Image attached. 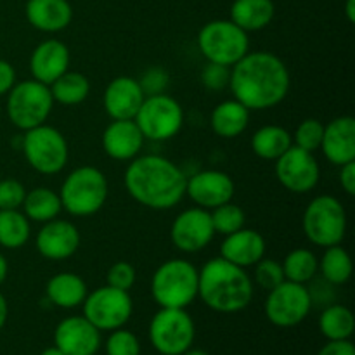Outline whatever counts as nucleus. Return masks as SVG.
Listing matches in <instances>:
<instances>
[{
	"label": "nucleus",
	"mask_w": 355,
	"mask_h": 355,
	"mask_svg": "<svg viewBox=\"0 0 355 355\" xmlns=\"http://www.w3.org/2000/svg\"><path fill=\"white\" fill-rule=\"evenodd\" d=\"M290 85L288 66L272 52H248L231 68L232 96L250 111L276 107L286 99Z\"/></svg>",
	"instance_id": "obj_1"
},
{
	"label": "nucleus",
	"mask_w": 355,
	"mask_h": 355,
	"mask_svg": "<svg viewBox=\"0 0 355 355\" xmlns=\"http://www.w3.org/2000/svg\"><path fill=\"white\" fill-rule=\"evenodd\" d=\"M132 200L151 210H170L186 196L187 177L168 158L159 155L135 156L123 177Z\"/></svg>",
	"instance_id": "obj_2"
},
{
	"label": "nucleus",
	"mask_w": 355,
	"mask_h": 355,
	"mask_svg": "<svg viewBox=\"0 0 355 355\" xmlns=\"http://www.w3.org/2000/svg\"><path fill=\"white\" fill-rule=\"evenodd\" d=\"M253 279L243 267L222 257L210 259L198 270V297L208 309L220 314H236L252 304Z\"/></svg>",
	"instance_id": "obj_3"
},
{
	"label": "nucleus",
	"mask_w": 355,
	"mask_h": 355,
	"mask_svg": "<svg viewBox=\"0 0 355 355\" xmlns=\"http://www.w3.org/2000/svg\"><path fill=\"white\" fill-rule=\"evenodd\" d=\"M151 297L159 309H186L198 298V269L182 259H170L151 277Z\"/></svg>",
	"instance_id": "obj_4"
},
{
	"label": "nucleus",
	"mask_w": 355,
	"mask_h": 355,
	"mask_svg": "<svg viewBox=\"0 0 355 355\" xmlns=\"http://www.w3.org/2000/svg\"><path fill=\"white\" fill-rule=\"evenodd\" d=\"M59 198L69 215L90 217L106 205L107 180L96 166H78L64 179Z\"/></svg>",
	"instance_id": "obj_5"
},
{
	"label": "nucleus",
	"mask_w": 355,
	"mask_h": 355,
	"mask_svg": "<svg viewBox=\"0 0 355 355\" xmlns=\"http://www.w3.org/2000/svg\"><path fill=\"white\" fill-rule=\"evenodd\" d=\"M54 99L49 85L37 80H23L14 83L7 92V116L9 121L19 130L44 125L51 116Z\"/></svg>",
	"instance_id": "obj_6"
},
{
	"label": "nucleus",
	"mask_w": 355,
	"mask_h": 355,
	"mask_svg": "<svg viewBox=\"0 0 355 355\" xmlns=\"http://www.w3.org/2000/svg\"><path fill=\"white\" fill-rule=\"evenodd\" d=\"M302 225L312 245L321 248L342 245L347 234V211L335 196L321 194L307 205Z\"/></svg>",
	"instance_id": "obj_7"
},
{
	"label": "nucleus",
	"mask_w": 355,
	"mask_h": 355,
	"mask_svg": "<svg viewBox=\"0 0 355 355\" xmlns=\"http://www.w3.org/2000/svg\"><path fill=\"white\" fill-rule=\"evenodd\" d=\"M198 47L208 62L232 68L250 52V38L248 33L231 19H215L200 30Z\"/></svg>",
	"instance_id": "obj_8"
},
{
	"label": "nucleus",
	"mask_w": 355,
	"mask_h": 355,
	"mask_svg": "<svg viewBox=\"0 0 355 355\" xmlns=\"http://www.w3.org/2000/svg\"><path fill=\"white\" fill-rule=\"evenodd\" d=\"M21 149L28 165L44 175H55L68 165V142L64 135L51 125H38L24 132Z\"/></svg>",
	"instance_id": "obj_9"
},
{
	"label": "nucleus",
	"mask_w": 355,
	"mask_h": 355,
	"mask_svg": "<svg viewBox=\"0 0 355 355\" xmlns=\"http://www.w3.org/2000/svg\"><path fill=\"white\" fill-rule=\"evenodd\" d=\"M196 328L186 309H159L149 322V342L162 355H180L194 343Z\"/></svg>",
	"instance_id": "obj_10"
},
{
	"label": "nucleus",
	"mask_w": 355,
	"mask_h": 355,
	"mask_svg": "<svg viewBox=\"0 0 355 355\" xmlns=\"http://www.w3.org/2000/svg\"><path fill=\"white\" fill-rule=\"evenodd\" d=\"M134 121L148 141H168L184 125V110L168 94L146 96Z\"/></svg>",
	"instance_id": "obj_11"
},
{
	"label": "nucleus",
	"mask_w": 355,
	"mask_h": 355,
	"mask_svg": "<svg viewBox=\"0 0 355 355\" xmlns=\"http://www.w3.org/2000/svg\"><path fill=\"white\" fill-rule=\"evenodd\" d=\"M314 298L305 284L284 279L276 288L269 290L263 312L269 322L277 328H295L307 319Z\"/></svg>",
	"instance_id": "obj_12"
},
{
	"label": "nucleus",
	"mask_w": 355,
	"mask_h": 355,
	"mask_svg": "<svg viewBox=\"0 0 355 355\" xmlns=\"http://www.w3.org/2000/svg\"><path fill=\"white\" fill-rule=\"evenodd\" d=\"M83 318L92 322L99 331H113L123 328L132 318L134 302L128 291L111 286H101L87 293L82 304Z\"/></svg>",
	"instance_id": "obj_13"
},
{
	"label": "nucleus",
	"mask_w": 355,
	"mask_h": 355,
	"mask_svg": "<svg viewBox=\"0 0 355 355\" xmlns=\"http://www.w3.org/2000/svg\"><path fill=\"white\" fill-rule=\"evenodd\" d=\"M276 177L281 186L295 194H307L321 179V168L314 153L291 146L276 159Z\"/></svg>",
	"instance_id": "obj_14"
},
{
	"label": "nucleus",
	"mask_w": 355,
	"mask_h": 355,
	"mask_svg": "<svg viewBox=\"0 0 355 355\" xmlns=\"http://www.w3.org/2000/svg\"><path fill=\"white\" fill-rule=\"evenodd\" d=\"M215 236L210 210L193 207L180 211L170 227V239L179 252L198 253L207 248Z\"/></svg>",
	"instance_id": "obj_15"
},
{
	"label": "nucleus",
	"mask_w": 355,
	"mask_h": 355,
	"mask_svg": "<svg viewBox=\"0 0 355 355\" xmlns=\"http://www.w3.org/2000/svg\"><path fill=\"white\" fill-rule=\"evenodd\" d=\"M234 180L222 170H201L187 179L186 194L196 207L214 210L234 198Z\"/></svg>",
	"instance_id": "obj_16"
},
{
	"label": "nucleus",
	"mask_w": 355,
	"mask_h": 355,
	"mask_svg": "<svg viewBox=\"0 0 355 355\" xmlns=\"http://www.w3.org/2000/svg\"><path fill=\"white\" fill-rule=\"evenodd\" d=\"M54 345L64 355H96L101 331L83 315H69L55 326Z\"/></svg>",
	"instance_id": "obj_17"
},
{
	"label": "nucleus",
	"mask_w": 355,
	"mask_h": 355,
	"mask_svg": "<svg viewBox=\"0 0 355 355\" xmlns=\"http://www.w3.org/2000/svg\"><path fill=\"white\" fill-rule=\"evenodd\" d=\"M80 232L73 222L54 218L42 225L37 234V250L47 260H66L78 252Z\"/></svg>",
	"instance_id": "obj_18"
},
{
	"label": "nucleus",
	"mask_w": 355,
	"mask_h": 355,
	"mask_svg": "<svg viewBox=\"0 0 355 355\" xmlns=\"http://www.w3.org/2000/svg\"><path fill=\"white\" fill-rule=\"evenodd\" d=\"M144 97L146 94L139 80L132 76H116L104 90V111L111 120H134Z\"/></svg>",
	"instance_id": "obj_19"
},
{
	"label": "nucleus",
	"mask_w": 355,
	"mask_h": 355,
	"mask_svg": "<svg viewBox=\"0 0 355 355\" xmlns=\"http://www.w3.org/2000/svg\"><path fill=\"white\" fill-rule=\"evenodd\" d=\"M69 68V49L64 42L49 38L38 44L30 55V71L33 80L51 85Z\"/></svg>",
	"instance_id": "obj_20"
},
{
	"label": "nucleus",
	"mask_w": 355,
	"mask_h": 355,
	"mask_svg": "<svg viewBox=\"0 0 355 355\" xmlns=\"http://www.w3.org/2000/svg\"><path fill=\"white\" fill-rule=\"evenodd\" d=\"M324 158L336 166L355 162V120L354 116H338L324 125L321 148Z\"/></svg>",
	"instance_id": "obj_21"
},
{
	"label": "nucleus",
	"mask_w": 355,
	"mask_h": 355,
	"mask_svg": "<svg viewBox=\"0 0 355 355\" xmlns=\"http://www.w3.org/2000/svg\"><path fill=\"white\" fill-rule=\"evenodd\" d=\"M144 141L134 120H113L103 132L104 153L116 162H130L139 156Z\"/></svg>",
	"instance_id": "obj_22"
},
{
	"label": "nucleus",
	"mask_w": 355,
	"mask_h": 355,
	"mask_svg": "<svg viewBox=\"0 0 355 355\" xmlns=\"http://www.w3.org/2000/svg\"><path fill=\"white\" fill-rule=\"evenodd\" d=\"M266 255V239L255 229H239L232 234L224 236L220 245V257L234 266L253 267Z\"/></svg>",
	"instance_id": "obj_23"
},
{
	"label": "nucleus",
	"mask_w": 355,
	"mask_h": 355,
	"mask_svg": "<svg viewBox=\"0 0 355 355\" xmlns=\"http://www.w3.org/2000/svg\"><path fill=\"white\" fill-rule=\"evenodd\" d=\"M26 19L35 30L58 33L69 26L73 9L68 0H28Z\"/></svg>",
	"instance_id": "obj_24"
},
{
	"label": "nucleus",
	"mask_w": 355,
	"mask_h": 355,
	"mask_svg": "<svg viewBox=\"0 0 355 355\" xmlns=\"http://www.w3.org/2000/svg\"><path fill=\"white\" fill-rule=\"evenodd\" d=\"M250 110L239 101L227 99L214 107L210 114V127L222 139H236L248 128Z\"/></svg>",
	"instance_id": "obj_25"
},
{
	"label": "nucleus",
	"mask_w": 355,
	"mask_h": 355,
	"mask_svg": "<svg viewBox=\"0 0 355 355\" xmlns=\"http://www.w3.org/2000/svg\"><path fill=\"white\" fill-rule=\"evenodd\" d=\"M87 284L78 274L59 272L47 281L45 295L55 307L75 309L83 304L87 297Z\"/></svg>",
	"instance_id": "obj_26"
},
{
	"label": "nucleus",
	"mask_w": 355,
	"mask_h": 355,
	"mask_svg": "<svg viewBox=\"0 0 355 355\" xmlns=\"http://www.w3.org/2000/svg\"><path fill=\"white\" fill-rule=\"evenodd\" d=\"M274 14L276 7L272 0H234L231 6V21L246 33L269 26Z\"/></svg>",
	"instance_id": "obj_27"
},
{
	"label": "nucleus",
	"mask_w": 355,
	"mask_h": 355,
	"mask_svg": "<svg viewBox=\"0 0 355 355\" xmlns=\"http://www.w3.org/2000/svg\"><path fill=\"white\" fill-rule=\"evenodd\" d=\"M252 151L259 158L276 162L293 146L291 134L279 125H266L252 135Z\"/></svg>",
	"instance_id": "obj_28"
},
{
	"label": "nucleus",
	"mask_w": 355,
	"mask_h": 355,
	"mask_svg": "<svg viewBox=\"0 0 355 355\" xmlns=\"http://www.w3.org/2000/svg\"><path fill=\"white\" fill-rule=\"evenodd\" d=\"M21 208H23V214L26 215L28 220L38 222V224L54 220L62 211L59 193L49 189V187H35V189L26 191Z\"/></svg>",
	"instance_id": "obj_29"
},
{
	"label": "nucleus",
	"mask_w": 355,
	"mask_h": 355,
	"mask_svg": "<svg viewBox=\"0 0 355 355\" xmlns=\"http://www.w3.org/2000/svg\"><path fill=\"white\" fill-rule=\"evenodd\" d=\"M54 103L64 106H76L82 104L90 94V82L85 75L76 71H66L58 80L49 85Z\"/></svg>",
	"instance_id": "obj_30"
},
{
	"label": "nucleus",
	"mask_w": 355,
	"mask_h": 355,
	"mask_svg": "<svg viewBox=\"0 0 355 355\" xmlns=\"http://www.w3.org/2000/svg\"><path fill=\"white\" fill-rule=\"evenodd\" d=\"M319 329L326 340H350L355 329L352 311L340 304L329 305L319 318Z\"/></svg>",
	"instance_id": "obj_31"
},
{
	"label": "nucleus",
	"mask_w": 355,
	"mask_h": 355,
	"mask_svg": "<svg viewBox=\"0 0 355 355\" xmlns=\"http://www.w3.org/2000/svg\"><path fill=\"white\" fill-rule=\"evenodd\" d=\"M31 234V224L19 210H0V246L7 250L23 248Z\"/></svg>",
	"instance_id": "obj_32"
},
{
	"label": "nucleus",
	"mask_w": 355,
	"mask_h": 355,
	"mask_svg": "<svg viewBox=\"0 0 355 355\" xmlns=\"http://www.w3.org/2000/svg\"><path fill=\"white\" fill-rule=\"evenodd\" d=\"M318 270L324 277V281L340 286V284H345L352 277V259H350L349 252L340 245L328 246V248H324V253L319 260Z\"/></svg>",
	"instance_id": "obj_33"
},
{
	"label": "nucleus",
	"mask_w": 355,
	"mask_h": 355,
	"mask_svg": "<svg viewBox=\"0 0 355 355\" xmlns=\"http://www.w3.org/2000/svg\"><path fill=\"white\" fill-rule=\"evenodd\" d=\"M281 266H283L284 279L305 284L314 279V276L318 274L319 259L312 250L297 248L288 253Z\"/></svg>",
	"instance_id": "obj_34"
},
{
	"label": "nucleus",
	"mask_w": 355,
	"mask_h": 355,
	"mask_svg": "<svg viewBox=\"0 0 355 355\" xmlns=\"http://www.w3.org/2000/svg\"><path fill=\"white\" fill-rule=\"evenodd\" d=\"M210 215H211V224H214L215 234L227 236L245 227V222H246L245 210H243L239 205L232 203V201H229V203H224L220 205V207L210 210Z\"/></svg>",
	"instance_id": "obj_35"
},
{
	"label": "nucleus",
	"mask_w": 355,
	"mask_h": 355,
	"mask_svg": "<svg viewBox=\"0 0 355 355\" xmlns=\"http://www.w3.org/2000/svg\"><path fill=\"white\" fill-rule=\"evenodd\" d=\"M322 134H324V123L318 118H307L297 127L295 134H291L293 146L304 149V151L315 153L321 148Z\"/></svg>",
	"instance_id": "obj_36"
},
{
	"label": "nucleus",
	"mask_w": 355,
	"mask_h": 355,
	"mask_svg": "<svg viewBox=\"0 0 355 355\" xmlns=\"http://www.w3.org/2000/svg\"><path fill=\"white\" fill-rule=\"evenodd\" d=\"M107 355H141V342L132 331L118 328L110 331L106 340Z\"/></svg>",
	"instance_id": "obj_37"
},
{
	"label": "nucleus",
	"mask_w": 355,
	"mask_h": 355,
	"mask_svg": "<svg viewBox=\"0 0 355 355\" xmlns=\"http://www.w3.org/2000/svg\"><path fill=\"white\" fill-rule=\"evenodd\" d=\"M253 267H255L253 281L266 291L272 290V288H276L277 284H281L284 281L283 266L277 260L260 259Z\"/></svg>",
	"instance_id": "obj_38"
},
{
	"label": "nucleus",
	"mask_w": 355,
	"mask_h": 355,
	"mask_svg": "<svg viewBox=\"0 0 355 355\" xmlns=\"http://www.w3.org/2000/svg\"><path fill=\"white\" fill-rule=\"evenodd\" d=\"M26 189L16 179L0 180V210H19L23 207Z\"/></svg>",
	"instance_id": "obj_39"
},
{
	"label": "nucleus",
	"mask_w": 355,
	"mask_h": 355,
	"mask_svg": "<svg viewBox=\"0 0 355 355\" xmlns=\"http://www.w3.org/2000/svg\"><path fill=\"white\" fill-rule=\"evenodd\" d=\"M107 286L116 288V290L130 291L135 284V269L132 263L125 260H118L110 267L106 274Z\"/></svg>",
	"instance_id": "obj_40"
},
{
	"label": "nucleus",
	"mask_w": 355,
	"mask_h": 355,
	"mask_svg": "<svg viewBox=\"0 0 355 355\" xmlns=\"http://www.w3.org/2000/svg\"><path fill=\"white\" fill-rule=\"evenodd\" d=\"M231 80V68L217 62H207V66L201 71V83L208 90H222L229 87Z\"/></svg>",
	"instance_id": "obj_41"
},
{
	"label": "nucleus",
	"mask_w": 355,
	"mask_h": 355,
	"mask_svg": "<svg viewBox=\"0 0 355 355\" xmlns=\"http://www.w3.org/2000/svg\"><path fill=\"white\" fill-rule=\"evenodd\" d=\"M139 83H141L146 96L163 94L165 92L166 85H168V73H166L163 68H151L142 75V78L139 80Z\"/></svg>",
	"instance_id": "obj_42"
},
{
	"label": "nucleus",
	"mask_w": 355,
	"mask_h": 355,
	"mask_svg": "<svg viewBox=\"0 0 355 355\" xmlns=\"http://www.w3.org/2000/svg\"><path fill=\"white\" fill-rule=\"evenodd\" d=\"M318 355H355V345L350 340H328Z\"/></svg>",
	"instance_id": "obj_43"
},
{
	"label": "nucleus",
	"mask_w": 355,
	"mask_h": 355,
	"mask_svg": "<svg viewBox=\"0 0 355 355\" xmlns=\"http://www.w3.org/2000/svg\"><path fill=\"white\" fill-rule=\"evenodd\" d=\"M16 83V69L9 61L0 59V96H6Z\"/></svg>",
	"instance_id": "obj_44"
},
{
	"label": "nucleus",
	"mask_w": 355,
	"mask_h": 355,
	"mask_svg": "<svg viewBox=\"0 0 355 355\" xmlns=\"http://www.w3.org/2000/svg\"><path fill=\"white\" fill-rule=\"evenodd\" d=\"M340 186L349 196L355 194V162L340 166Z\"/></svg>",
	"instance_id": "obj_45"
},
{
	"label": "nucleus",
	"mask_w": 355,
	"mask_h": 355,
	"mask_svg": "<svg viewBox=\"0 0 355 355\" xmlns=\"http://www.w3.org/2000/svg\"><path fill=\"white\" fill-rule=\"evenodd\" d=\"M7 318H9V304H7L6 297L0 293V329L6 326Z\"/></svg>",
	"instance_id": "obj_46"
},
{
	"label": "nucleus",
	"mask_w": 355,
	"mask_h": 355,
	"mask_svg": "<svg viewBox=\"0 0 355 355\" xmlns=\"http://www.w3.org/2000/svg\"><path fill=\"white\" fill-rule=\"evenodd\" d=\"M345 16L349 23H355V0H347L345 2Z\"/></svg>",
	"instance_id": "obj_47"
},
{
	"label": "nucleus",
	"mask_w": 355,
	"mask_h": 355,
	"mask_svg": "<svg viewBox=\"0 0 355 355\" xmlns=\"http://www.w3.org/2000/svg\"><path fill=\"white\" fill-rule=\"evenodd\" d=\"M7 274H9V263H7L6 257H3L2 253H0V284H2L3 281H6Z\"/></svg>",
	"instance_id": "obj_48"
},
{
	"label": "nucleus",
	"mask_w": 355,
	"mask_h": 355,
	"mask_svg": "<svg viewBox=\"0 0 355 355\" xmlns=\"http://www.w3.org/2000/svg\"><path fill=\"white\" fill-rule=\"evenodd\" d=\"M40 355H64L61 352V350L58 349V347H49V349H45V350H42V354Z\"/></svg>",
	"instance_id": "obj_49"
},
{
	"label": "nucleus",
	"mask_w": 355,
	"mask_h": 355,
	"mask_svg": "<svg viewBox=\"0 0 355 355\" xmlns=\"http://www.w3.org/2000/svg\"><path fill=\"white\" fill-rule=\"evenodd\" d=\"M180 355H210V354H207V352H205V350H200V349H193V347H191L189 350H186V352H184V354H180Z\"/></svg>",
	"instance_id": "obj_50"
}]
</instances>
